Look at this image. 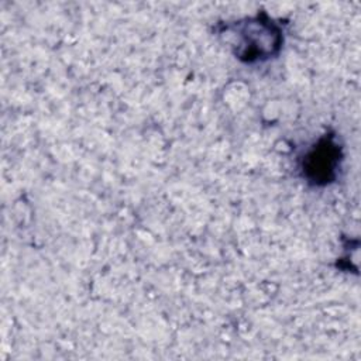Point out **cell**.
Returning <instances> with one entry per match:
<instances>
[{"mask_svg":"<svg viewBox=\"0 0 361 361\" xmlns=\"http://www.w3.org/2000/svg\"><path fill=\"white\" fill-rule=\"evenodd\" d=\"M220 35L226 38L234 56L245 63L276 56L283 42L281 25L264 11L224 24Z\"/></svg>","mask_w":361,"mask_h":361,"instance_id":"1","label":"cell"},{"mask_svg":"<svg viewBox=\"0 0 361 361\" xmlns=\"http://www.w3.org/2000/svg\"><path fill=\"white\" fill-rule=\"evenodd\" d=\"M343 149L334 134H324L300 158L302 176L314 186H326L337 178Z\"/></svg>","mask_w":361,"mask_h":361,"instance_id":"2","label":"cell"}]
</instances>
